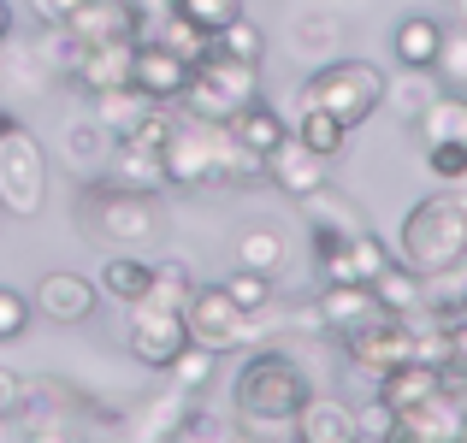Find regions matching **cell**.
<instances>
[{
    "label": "cell",
    "instance_id": "cell-45",
    "mask_svg": "<svg viewBox=\"0 0 467 443\" xmlns=\"http://www.w3.org/2000/svg\"><path fill=\"white\" fill-rule=\"evenodd\" d=\"M432 331H438V366L467 373V325H432Z\"/></svg>",
    "mask_w": 467,
    "mask_h": 443
},
{
    "label": "cell",
    "instance_id": "cell-22",
    "mask_svg": "<svg viewBox=\"0 0 467 443\" xmlns=\"http://www.w3.org/2000/svg\"><path fill=\"white\" fill-rule=\"evenodd\" d=\"M130 47L137 42H107V47H83L78 66H71L66 83H78L83 95H101V89H125L130 83Z\"/></svg>",
    "mask_w": 467,
    "mask_h": 443
},
{
    "label": "cell",
    "instance_id": "cell-21",
    "mask_svg": "<svg viewBox=\"0 0 467 443\" xmlns=\"http://www.w3.org/2000/svg\"><path fill=\"white\" fill-rule=\"evenodd\" d=\"M438 47H444V18H432V12H409V18H397V30H390V59H397L402 71H432Z\"/></svg>",
    "mask_w": 467,
    "mask_h": 443
},
{
    "label": "cell",
    "instance_id": "cell-51",
    "mask_svg": "<svg viewBox=\"0 0 467 443\" xmlns=\"http://www.w3.org/2000/svg\"><path fill=\"white\" fill-rule=\"evenodd\" d=\"M130 6H137V12H142V18H149V24H154V18H160V12H166V0H130Z\"/></svg>",
    "mask_w": 467,
    "mask_h": 443
},
{
    "label": "cell",
    "instance_id": "cell-3",
    "mask_svg": "<svg viewBox=\"0 0 467 443\" xmlns=\"http://www.w3.org/2000/svg\"><path fill=\"white\" fill-rule=\"evenodd\" d=\"M71 219L89 242H107V249H130L142 254L149 242L166 237V207L149 190H125L113 178H78V201H71Z\"/></svg>",
    "mask_w": 467,
    "mask_h": 443
},
{
    "label": "cell",
    "instance_id": "cell-18",
    "mask_svg": "<svg viewBox=\"0 0 467 443\" xmlns=\"http://www.w3.org/2000/svg\"><path fill=\"white\" fill-rule=\"evenodd\" d=\"M308 302H314V319H319V337H343V331H355L361 319L385 314L367 284H319Z\"/></svg>",
    "mask_w": 467,
    "mask_h": 443
},
{
    "label": "cell",
    "instance_id": "cell-49",
    "mask_svg": "<svg viewBox=\"0 0 467 443\" xmlns=\"http://www.w3.org/2000/svg\"><path fill=\"white\" fill-rule=\"evenodd\" d=\"M24 443H78V438L54 420V426H24Z\"/></svg>",
    "mask_w": 467,
    "mask_h": 443
},
{
    "label": "cell",
    "instance_id": "cell-33",
    "mask_svg": "<svg viewBox=\"0 0 467 443\" xmlns=\"http://www.w3.org/2000/svg\"><path fill=\"white\" fill-rule=\"evenodd\" d=\"M420 325H467V273H462V266L444 273V278H426Z\"/></svg>",
    "mask_w": 467,
    "mask_h": 443
},
{
    "label": "cell",
    "instance_id": "cell-29",
    "mask_svg": "<svg viewBox=\"0 0 467 443\" xmlns=\"http://www.w3.org/2000/svg\"><path fill=\"white\" fill-rule=\"evenodd\" d=\"M59 142H66V166L78 171V178H101V171H107L113 137H107V130L95 125L89 113H78V118H71V125H66V137H59Z\"/></svg>",
    "mask_w": 467,
    "mask_h": 443
},
{
    "label": "cell",
    "instance_id": "cell-32",
    "mask_svg": "<svg viewBox=\"0 0 467 443\" xmlns=\"http://www.w3.org/2000/svg\"><path fill=\"white\" fill-rule=\"evenodd\" d=\"M296 207H302V219H308V225H326V231H367V213L337 190V183H319V190L302 195Z\"/></svg>",
    "mask_w": 467,
    "mask_h": 443
},
{
    "label": "cell",
    "instance_id": "cell-39",
    "mask_svg": "<svg viewBox=\"0 0 467 443\" xmlns=\"http://www.w3.org/2000/svg\"><path fill=\"white\" fill-rule=\"evenodd\" d=\"M432 77H438V89L467 95V24H444V47H438Z\"/></svg>",
    "mask_w": 467,
    "mask_h": 443
},
{
    "label": "cell",
    "instance_id": "cell-47",
    "mask_svg": "<svg viewBox=\"0 0 467 443\" xmlns=\"http://www.w3.org/2000/svg\"><path fill=\"white\" fill-rule=\"evenodd\" d=\"M207 443H266V438H261V432H249L243 420H219V426H213V438H207Z\"/></svg>",
    "mask_w": 467,
    "mask_h": 443
},
{
    "label": "cell",
    "instance_id": "cell-11",
    "mask_svg": "<svg viewBox=\"0 0 467 443\" xmlns=\"http://www.w3.org/2000/svg\"><path fill=\"white\" fill-rule=\"evenodd\" d=\"M30 307L47 319V325H89V319L101 314V290H95L89 273H66V266H54V273L36 278Z\"/></svg>",
    "mask_w": 467,
    "mask_h": 443
},
{
    "label": "cell",
    "instance_id": "cell-25",
    "mask_svg": "<svg viewBox=\"0 0 467 443\" xmlns=\"http://www.w3.org/2000/svg\"><path fill=\"white\" fill-rule=\"evenodd\" d=\"M285 261H290V242H285L278 225H261V219H254V225H243L237 237H231V266H249V273L278 278Z\"/></svg>",
    "mask_w": 467,
    "mask_h": 443
},
{
    "label": "cell",
    "instance_id": "cell-2",
    "mask_svg": "<svg viewBox=\"0 0 467 443\" xmlns=\"http://www.w3.org/2000/svg\"><path fill=\"white\" fill-rule=\"evenodd\" d=\"M160 166H166V190H183V195L261 183V160L243 154V142L225 125H202V118H183V113L171 125L166 148H160Z\"/></svg>",
    "mask_w": 467,
    "mask_h": 443
},
{
    "label": "cell",
    "instance_id": "cell-27",
    "mask_svg": "<svg viewBox=\"0 0 467 443\" xmlns=\"http://www.w3.org/2000/svg\"><path fill=\"white\" fill-rule=\"evenodd\" d=\"M367 290H373V302L385 307V314L414 319V325H420V314H426V278H420V273H409L402 261H390V266H385V273H379Z\"/></svg>",
    "mask_w": 467,
    "mask_h": 443
},
{
    "label": "cell",
    "instance_id": "cell-5",
    "mask_svg": "<svg viewBox=\"0 0 467 443\" xmlns=\"http://www.w3.org/2000/svg\"><path fill=\"white\" fill-rule=\"evenodd\" d=\"M385 83H390L385 66L337 54V59H319L308 77H302V107H319V113L343 118V125L355 130V125H367V118L385 107Z\"/></svg>",
    "mask_w": 467,
    "mask_h": 443
},
{
    "label": "cell",
    "instance_id": "cell-52",
    "mask_svg": "<svg viewBox=\"0 0 467 443\" xmlns=\"http://www.w3.org/2000/svg\"><path fill=\"white\" fill-rule=\"evenodd\" d=\"M390 443H426V438H420V432H409V426L397 420V432H390Z\"/></svg>",
    "mask_w": 467,
    "mask_h": 443
},
{
    "label": "cell",
    "instance_id": "cell-48",
    "mask_svg": "<svg viewBox=\"0 0 467 443\" xmlns=\"http://www.w3.org/2000/svg\"><path fill=\"white\" fill-rule=\"evenodd\" d=\"M18 390H24V378L12 373V366H0V414H12V408H18Z\"/></svg>",
    "mask_w": 467,
    "mask_h": 443
},
{
    "label": "cell",
    "instance_id": "cell-16",
    "mask_svg": "<svg viewBox=\"0 0 467 443\" xmlns=\"http://www.w3.org/2000/svg\"><path fill=\"white\" fill-rule=\"evenodd\" d=\"M285 42H290V54L314 59V66L319 59H337V47L349 42V18L331 6H296L285 24Z\"/></svg>",
    "mask_w": 467,
    "mask_h": 443
},
{
    "label": "cell",
    "instance_id": "cell-50",
    "mask_svg": "<svg viewBox=\"0 0 467 443\" xmlns=\"http://www.w3.org/2000/svg\"><path fill=\"white\" fill-rule=\"evenodd\" d=\"M6 36H18V12H12V0H0V42Z\"/></svg>",
    "mask_w": 467,
    "mask_h": 443
},
{
    "label": "cell",
    "instance_id": "cell-14",
    "mask_svg": "<svg viewBox=\"0 0 467 443\" xmlns=\"http://www.w3.org/2000/svg\"><path fill=\"white\" fill-rule=\"evenodd\" d=\"M183 77H190V59L171 54V47L154 42V36H137V47H130V89L149 95L154 107H178Z\"/></svg>",
    "mask_w": 467,
    "mask_h": 443
},
{
    "label": "cell",
    "instance_id": "cell-1",
    "mask_svg": "<svg viewBox=\"0 0 467 443\" xmlns=\"http://www.w3.org/2000/svg\"><path fill=\"white\" fill-rule=\"evenodd\" d=\"M308 397H314L308 366L278 343H254L231 378V420H243L266 443H290V420L302 414Z\"/></svg>",
    "mask_w": 467,
    "mask_h": 443
},
{
    "label": "cell",
    "instance_id": "cell-55",
    "mask_svg": "<svg viewBox=\"0 0 467 443\" xmlns=\"http://www.w3.org/2000/svg\"><path fill=\"white\" fill-rule=\"evenodd\" d=\"M450 443H467V432H462V438H450Z\"/></svg>",
    "mask_w": 467,
    "mask_h": 443
},
{
    "label": "cell",
    "instance_id": "cell-37",
    "mask_svg": "<svg viewBox=\"0 0 467 443\" xmlns=\"http://www.w3.org/2000/svg\"><path fill=\"white\" fill-rule=\"evenodd\" d=\"M195 284H202V278H195V266L183 261V254H166V261H154V284H149V295L183 314V307H190V295H195Z\"/></svg>",
    "mask_w": 467,
    "mask_h": 443
},
{
    "label": "cell",
    "instance_id": "cell-26",
    "mask_svg": "<svg viewBox=\"0 0 467 443\" xmlns=\"http://www.w3.org/2000/svg\"><path fill=\"white\" fill-rule=\"evenodd\" d=\"M101 178L125 183V190H149V195L166 190V166H160V148H142V142H113V154H107V171H101Z\"/></svg>",
    "mask_w": 467,
    "mask_h": 443
},
{
    "label": "cell",
    "instance_id": "cell-13",
    "mask_svg": "<svg viewBox=\"0 0 467 443\" xmlns=\"http://www.w3.org/2000/svg\"><path fill=\"white\" fill-rule=\"evenodd\" d=\"M78 47H107V42H137L149 36V18H142L130 0H83L71 12V24H59Z\"/></svg>",
    "mask_w": 467,
    "mask_h": 443
},
{
    "label": "cell",
    "instance_id": "cell-46",
    "mask_svg": "<svg viewBox=\"0 0 467 443\" xmlns=\"http://www.w3.org/2000/svg\"><path fill=\"white\" fill-rule=\"evenodd\" d=\"M78 6H83V0H30V18L42 24V30H59V24H71Z\"/></svg>",
    "mask_w": 467,
    "mask_h": 443
},
{
    "label": "cell",
    "instance_id": "cell-6",
    "mask_svg": "<svg viewBox=\"0 0 467 443\" xmlns=\"http://www.w3.org/2000/svg\"><path fill=\"white\" fill-rule=\"evenodd\" d=\"M261 95V66H243V59L219 54L207 42L202 59H190V77H183L178 95V113L183 118H202V125H231L243 107Z\"/></svg>",
    "mask_w": 467,
    "mask_h": 443
},
{
    "label": "cell",
    "instance_id": "cell-38",
    "mask_svg": "<svg viewBox=\"0 0 467 443\" xmlns=\"http://www.w3.org/2000/svg\"><path fill=\"white\" fill-rule=\"evenodd\" d=\"M213 373H219V355H213V349H202V343H183V355L166 366L171 390H183V397H202V390L213 385Z\"/></svg>",
    "mask_w": 467,
    "mask_h": 443
},
{
    "label": "cell",
    "instance_id": "cell-56",
    "mask_svg": "<svg viewBox=\"0 0 467 443\" xmlns=\"http://www.w3.org/2000/svg\"><path fill=\"white\" fill-rule=\"evenodd\" d=\"M0 432H6V414H0Z\"/></svg>",
    "mask_w": 467,
    "mask_h": 443
},
{
    "label": "cell",
    "instance_id": "cell-35",
    "mask_svg": "<svg viewBox=\"0 0 467 443\" xmlns=\"http://www.w3.org/2000/svg\"><path fill=\"white\" fill-rule=\"evenodd\" d=\"M432 95H438V77H432V71H402L397 66V77L385 83V107L402 118V125H414V118L432 107Z\"/></svg>",
    "mask_w": 467,
    "mask_h": 443
},
{
    "label": "cell",
    "instance_id": "cell-30",
    "mask_svg": "<svg viewBox=\"0 0 467 443\" xmlns=\"http://www.w3.org/2000/svg\"><path fill=\"white\" fill-rule=\"evenodd\" d=\"M402 426H409V432H420L426 443H450V438H462V432H467V414H462V402L450 397V385H444L438 397H426L420 408L402 414Z\"/></svg>",
    "mask_w": 467,
    "mask_h": 443
},
{
    "label": "cell",
    "instance_id": "cell-17",
    "mask_svg": "<svg viewBox=\"0 0 467 443\" xmlns=\"http://www.w3.org/2000/svg\"><path fill=\"white\" fill-rule=\"evenodd\" d=\"M195 397H183V390H154V397H142L137 408L125 414V443H178L183 438V414H190Z\"/></svg>",
    "mask_w": 467,
    "mask_h": 443
},
{
    "label": "cell",
    "instance_id": "cell-12",
    "mask_svg": "<svg viewBox=\"0 0 467 443\" xmlns=\"http://www.w3.org/2000/svg\"><path fill=\"white\" fill-rule=\"evenodd\" d=\"M54 66L47 54L36 47V36H6L0 42V101L6 107H24V101H42L54 89Z\"/></svg>",
    "mask_w": 467,
    "mask_h": 443
},
{
    "label": "cell",
    "instance_id": "cell-42",
    "mask_svg": "<svg viewBox=\"0 0 467 443\" xmlns=\"http://www.w3.org/2000/svg\"><path fill=\"white\" fill-rule=\"evenodd\" d=\"M30 325H36L30 290H12V284H0V343H18V337H30Z\"/></svg>",
    "mask_w": 467,
    "mask_h": 443
},
{
    "label": "cell",
    "instance_id": "cell-34",
    "mask_svg": "<svg viewBox=\"0 0 467 443\" xmlns=\"http://www.w3.org/2000/svg\"><path fill=\"white\" fill-rule=\"evenodd\" d=\"M290 137H296L302 148H314L319 160H337L343 142H349V125L331 118V113H319V107H302V113L290 118Z\"/></svg>",
    "mask_w": 467,
    "mask_h": 443
},
{
    "label": "cell",
    "instance_id": "cell-53",
    "mask_svg": "<svg viewBox=\"0 0 467 443\" xmlns=\"http://www.w3.org/2000/svg\"><path fill=\"white\" fill-rule=\"evenodd\" d=\"M450 190H456V195H462V201H467V178H462V183H450Z\"/></svg>",
    "mask_w": 467,
    "mask_h": 443
},
{
    "label": "cell",
    "instance_id": "cell-20",
    "mask_svg": "<svg viewBox=\"0 0 467 443\" xmlns=\"http://www.w3.org/2000/svg\"><path fill=\"white\" fill-rule=\"evenodd\" d=\"M290 443H355V408L343 397H314L290 420Z\"/></svg>",
    "mask_w": 467,
    "mask_h": 443
},
{
    "label": "cell",
    "instance_id": "cell-4",
    "mask_svg": "<svg viewBox=\"0 0 467 443\" xmlns=\"http://www.w3.org/2000/svg\"><path fill=\"white\" fill-rule=\"evenodd\" d=\"M397 261L420 278H444L467 266V201L456 190H432L402 213L397 225Z\"/></svg>",
    "mask_w": 467,
    "mask_h": 443
},
{
    "label": "cell",
    "instance_id": "cell-28",
    "mask_svg": "<svg viewBox=\"0 0 467 443\" xmlns=\"http://www.w3.org/2000/svg\"><path fill=\"white\" fill-rule=\"evenodd\" d=\"M149 107H154V101H149V95H137L130 83H125V89H101V95H89V118H95V125H101L113 142H125L130 130L149 118Z\"/></svg>",
    "mask_w": 467,
    "mask_h": 443
},
{
    "label": "cell",
    "instance_id": "cell-41",
    "mask_svg": "<svg viewBox=\"0 0 467 443\" xmlns=\"http://www.w3.org/2000/svg\"><path fill=\"white\" fill-rule=\"evenodd\" d=\"M213 47H219V54H231V59H243V66H261V59H266V30L243 12L237 24H225V30L213 36Z\"/></svg>",
    "mask_w": 467,
    "mask_h": 443
},
{
    "label": "cell",
    "instance_id": "cell-9",
    "mask_svg": "<svg viewBox=\"0 0 467 443\" xmlns=\"http://www.w3.org/2000/svg\"><path fill=\"white\" fill-rule=\"evenodd\" d=\"M337 349H343V361H349L355 373L379 378V373H390V366H402V361H420V325H414V319H397V314H373L355 331H343Z\"/></svg>",
    "mask_w": 467,
    "mask_h": 443
},
{
    "label": "cell",
    "instance_id": "cell-36",
    "mask_svg": "<svg viewBox=\"0 0 467 443\" xmlns=\"http://www.w3.org/2000/svg\"><path fill=\"white\" fill-rule=\"evenodd\" d=\"M219 284H225V295L243 307V314H273V307H278V278H266V273L231 266V273L219 278Z\"/></svg>",
    "mask_w": 467,
    "mask_h": 443
},
{
    "label": "cell",
    "instance_id": "cell-10",
    "mask_svg": "<svg viewBox=\"0 0 467 443\" xmlns=\"http://www.w3.org/2000/svg\"><path fill=\"white\" fill-rule=\"evenodd\" d=\"M183 343H190V331H183V314H178V307L154 302V295H142V302L125 307V349L137 355V366L166 373V366L183 355Z\"/></svg>",
    "mask_w": 467,
    "mask_h": 443
},
{
    "label": "cell",
    "instance_id": "cell-44",
    "mask_svg": "<svg viewBox=\"0 0 467 443\" xmlns=\"http://www.w3.org/2000/svg\"><path fill=\"white\" fill-rule=\"evenodd\" d=\"M390 432H397V408L367 397L361 408H355V443H390Z\"/></svg>",
    "mask_w": 467,
    "mask_h": 443
},
{
    "label": "cell",
    "instance_id": "cell-8",
    "mask_svg": "<svg viewBox=\"0 0 467 443\" xmlns=\"http://www.w3.org/2000/svg\"><path fill=\"white\" fill-rule=\"evenodd\" d=\"M183 331L202 349L231 355V349H254V343L273 337V314H243L225 295V284H195L190 307H183Z\"/></svg>",
    "mask_w": 467,
    "mask_h": 443
},
{
    "label": "cell",
    "instance_id": "cell-43",
    "mask_svg": "<svg viewBox=\"0 0 467 443\" xmlns=\"http://www.w3.org/2000/svg\"><path fill=\"white\" fill-rule=\"evenodd\" d=\"M420 160H426V178H438V183L467 178V142H426Z\"/></svg>",
    "mask_w": 467,
    "mask_h": 443
},
{
    "label": "cell",
    "instance_id": "cell-19",
    "mask_svg": "<svg viewBox=\"0 0 467 443\" xmlns=\"http://www.w3.org/2000/svg\"><path fill=\"white\" fill-rule=\"evenodd\" d=\"M438 390H444V366H432V361H402V366H390V373L373 378V397L385 402V408H397V420L409 408H420L426 397H438Z\"/></svg>",
    "mask_w": 467,
    "mask_h": 443
},
{
    "label": "cell",
    "instance_id": "cell-7",
    "mask_svg": "<svg viewBox=\"0 0 467 443\" xmlns=\"http://www.w3.org/2000/svg\"><path fill=\"white\" fill-rule=\"evenodd\" d=\"M42 207H47V148L24 125L18 107L0 101V213L42 219Z\"/></svg>",
    "mask_w": 467,
    "mask_h": 443
},
{
    "label": "cell",
    "instance_id": "cell-23",
    "mask_svg": "<svg viewBox=\"0 0 467 443\" xmlns=\"http://www.w3.org/2000/svg\"><path fill=\"white\" fill-rule=\"evenodd\" d=\"M154 284V261H142V254H130V249H113L101 261V273H95V290H101V302H119V307H130V302H142Z\"/></svg>",
    "mask_w": 467,
    "mask_h": 443
},
{
    "label": "cell",
    "instance_id": "cell-15",
    "mask_svg": "<svg viewBox=\"0 0 467 443\" xmlns=\"http://www.w3.org/2000/svg\"><path fill=\"white\" fill-rule=\"evenodd\" d=\"M326 166H331V160H319L314 148H302L296 137H285V142L273 148V154L261 160V183H273L278 195L302 201V195H314V190H319V183H331V178H326Z\"/></svg>",
    "mask_w": 467,
    "mask_h": 443
},
{
    "label": "cell",
    "instance_id": "cell-40",
    "mask_svg": "<svg viewBox=\"0 0 467 443\" xmlns=\"http://www.w3.org/2000/svg\"><path fill=\"white\" fill-rule=\"evenodd\" d=\"M166 6L178 12V18H190V24H195L202 36H219L225 24H237L243 12H249L243 0H166Z\"/></svg>",
    "mask_w": 467,
    "mask_h": 443
},
{
    "label": "cell",
    "instance_id": "cell-31",
    "mask_svg": "<svg viewBox=\"0 0 467 443\" xmlns=\"http://www.w3.org/2000/svg\"><path fill=\"white\" fill-rule=\"evenodd\" d=\"M409 130L420 137V148H426V142H467V95L438 89V95H432V107H426V113L414 118Z\"/></svg>",
    "mask_w": 467,
    "mask_h": 443
},
{
    "label": "cell",
    "instance_id": "cell-24",
    "mask_svg": "<svg viewBox=\"0 0 467 443\" xmlns=\"http://www.w3.org/2000/svg\"><path fill=\"white\" fill-rule=\"evenodd\" d=\"M231 137H237L243 142V154H254V160H266V154H273V148L278 142H285L290 137V118L285 113H278V107L273 101H266V95H254V101L249 107H243V113L237 118H231Z\"/></svg>",
    "mask_w": 467,
    "mask_h": 443
},
{
    "label": "cell",
    "instance_id": "cell-54",
    "mask_svg": "<svg viewBox=\"0 0 467 443\" xmlns=\"http://www.w3.org/2000/svg\"><path fill=\"white\" fill-rule=\"evenodd\" d=\"M456 6H462V24H467V0H456Z\"/></svg>",
    "mask_w": 467,
    "mask_h": 443
}]
</instances>
